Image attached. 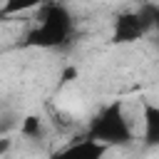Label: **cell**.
<instances>
[{
	"label": "cell",
	"mask_w": 159,
	"mask_h": 159,
	"mask_svg": "<svg viewBox=\"0 0 159 159\" xmlns=\"http://www.w3.org/2000/svg\"><path fill=\"white\" fill-rule=\"evenodd\" d=\"M20 134L25 139H40L42 137V119L37 114H27L20 124Z\"/></svg>",
	"instance_id": "obj_7"
},
{
	"label": "cell",
	"mask_w": 159,
	"mask_h": 159,
	"mask_svg": "<svg viewBox=\"0 0 159 159\" xmlns=\"http://www.w3.org/2000/svg\"><path fill=\"white\" fill-rule=\"evenodd\" d=\"M84 137L104 144L107 149L132 147V144H134V129H132V124H129V119H127L124 102H122V99H112V102H107L104 107H99V112L92 114Z\"/></svg>",
	"instance_id": "obj_2"
},
{
	"label": "cell",
	"mask_w": 159,
	"mask_h": 159,
	"mask_svg": "<svg viewBox=\"0 0 159 159\" xmlns=\"http://www.w3.org/2000/svg\"><path fill=\"white\" fill-rule=\"evenodd\" d=\"M107 154H109V149L104 144H99L89 137H82L62 149H55L47 159H104Z\"/></svg>",
	"instance_id": "obj_4"
},
{
	"label": "cell",
	"mask_w": 159,
	"mask_h": 159,
	"mask_svg": "<svg viewBox=\"0 0 159 159\" xmlns=\"http://www.w3.org/2000/svg\"><path fill=\"white\" fill-rule=\"evenodd\" d=\"M147 10H149V20H152V32H159V5L147 2Z\"/></svg>",
	"instance_id": "obj_8"
},
{
	"label": "cell",
	"mask_w": 159,
	"mask_h": 159,
	"mask_svg": "<svg viewBox=\"0 0 159 159\" xmlns=\"http://www.w3.org/2000/svg\"><path fill=\"white\" fill-rule=\"evenodd\" d=\"M149 32H152V20H149V10H147V2H144L137 10H124V12L114 15L109 42L132 45V42H139L142 37H147Z\"/></svg>",
	"instance_id": "obj_3"
},
{
	"label": "cell",
	"mask_w": 159,
	"mask_h": 159,
	"mask_svg": "<svg viewBox=\"0 0 159 159\" xmlns=\"http://www.w3.org/2000/svg\"><path fill=\"white\" fill-rule=\"evenodd\" d=\"M10 149H12V139L10 137H0V157H5Z\"/></svg>",
	"instance_id": "obj_9"
},
{
	"label": "cell",
	"mask_w": 159,
	"mask_h": 159,
	"mask_svg": "<svg viewBox=\"0 0 159 159\" xmlns=\"http://www.w3.org/2000/svg\"><path fill=\"white\" fill-rule=\"evenodd\" d=\"M142 142L149 149H159V104L144 99L142 102Z\"/></svg>",
	"instance_id": "obj_5"
},
{
	"label": "cell",
	"mask_w": 159,
	"mask_h": 159,
	"mask_svg": "<svg viewBox=\"0 0 159 159\" xmlns=\"http://www.w3.org/2000/svg\"><path fill=\"white\" fill-rule=\"evenodd\" d=\"M47 0H2V7H0V17H12V15H22V12H30L35 7H42Z\"/></svg>",
	"instance_id": "obj_6"
},
{
	"label": "cell",
	"mask_w": 159,
	"mask_h": 159,
	"mask_svg": "<svg viewBox=\"0 0 159 159\" xmlns=\"http://www.w3.org/2000/svg\"><path fill=\"white\" fill-rule=\"evenodd\" d=\"M72 35H75V17L70 7L60 0H52L40 7L35 25L25 32L20 45L30 50H60L70 45Z\"/></svg>",
	"instance_id": "obj_1"
}]
</instances>
